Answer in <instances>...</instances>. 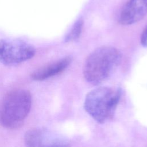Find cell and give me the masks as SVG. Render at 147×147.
I'll list each match as a JSON object with an SVG mask.
<instances>
[{
    "mask_svg": "<svg viewBox=\"0 0 147 147\" xmlns=\"http://www.w3.org/2000/svg\"><path fill=\"white\" fill-rule=\"evenodd\" d=\"M121 94L120 89L109 87L96 88L86 95L84 109L95 121L103 123L113 118Z\"/></svg>",
    "mask_w": 147,
    "mask_h": 147,
    "instance_id": "3957f363",
    "label": "cell"
},
{
    "mask_svg": "<svg viewBox=\"0 0 147 147\" xmlns=\"http://www.w3.org/2000/svg\"><path fill=\"white\" fill-rule=\"evenodd\" d=\"M147 14V0H129L123 6L119 21L129 25L141 20Z\"/></svg>",
    "mask_w": 147,
    "mask_h": 147,
    "instance_id": "8992f818",
    "label": "cell"
},
{
    "mask_svg": "<svg viewBox=\"0 0 147 147\" xmlns=\"http://www.w3.org/2000/svg\"><path fill=\"white\" fill-rule=\"evenodd\" d=\"M83 26V20L82 18H79L75 22L72 28H71L69 32L66 36L65 40L66 42L73 41L77 40L82 31V28Z\"/></svg>",
    "mask_w": 147,
    "mask_h": 147,
    "instance_id": "ba28073f",
    "label": "cell"
},
{
    "mask_svg": "<svg viewBox=\"0 0 147 147\" xmlns=\"http://www.w3.org/2000/svg\"><path fill=\"white\" fill-rule=\"evenodd\" d=\"M70 57H65L34 72L31 77L36 80H43L63 72L71 63Z\"/></svg>",
    "mask_w": 147,
    "mask_h": 147,
    "instance_id": "52a82bcc",
    "label": "cell"
},
{
    "mask_svg": "<svg viewBox=\"0 0 147 147\" xmlns=\"http://www.w3.org/2000/svg\"><path fill=\"white\" fill-rule=\"evenodd\" d=\"M35 49L31 45L17 40L0 41V63L14 65L33 57Z\"/></svg>",
    "mask_w": 147,
    "mask_h": 147,
    "instance_id": "277c9868",
    "label": "cell"
},
{
    "mask_svg": "<svg viewBox=\"0 0 147 147\" xmlns=\"http://www.w3.org/2000/svg\"><path fill=\"white\" fill-rule=\"evenodd\" d=\"M32 105V96L26 90L17 89L7 93L0 103V124L7 129L20 127Z\"/></svg>",
    "mask_w": 147,
    "mask_h": 147,
    "instance_id": "7a4b0ae2",
    "label": "cell"
},
{
    "mask_svg": "<svg viewBox=\"0 0 147 147\" xmlns=\"http://www.w3.org/2000/svg\"><path fill=\"white\" fill-rule=\"evenodd\" d=\"M140 40L142 45L144 47H147V25L141 33Z\"/></svg>",
    "mask_w": 147,
    "mask_h": 147,
    "instance_id": "9c48e42d",
    "label": "cell"
},
{
    "mask_svg": "<svg viewBox=\"0 0 147 147\" xmlns=\"http://www.w3.org/2000/svg\"><path fill=\"white\" fill-rule=\"evenodd\" d=\"M24 144L25 147H70L65 138L44 128H33L27 131Z\"/></svg>",
    "mask_w": 147,
    "mask_h": 147,
    "instance_id": "5b68a950",
    "label": "cell"
},
{
    "mask_svg": "<svg viewBox=\"0 0 147 147\" xmlns=\"http://www.w3.org/2000/svg\"><path fill=\"white\" fill-rule=\"evenodd\" d=\"M120 52L111 46H103L94 51L86 59L83 68L86 80L98 84L107 79L120 63Z\"/></svg>",
    "mask_w": 147,
    "mask_h": 147,
    "instance_id": "6da1fadb",
    "label": "cell"
}]
</instances>
